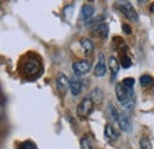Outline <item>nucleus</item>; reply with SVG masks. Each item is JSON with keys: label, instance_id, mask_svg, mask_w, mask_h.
<instances>
[{"label": "nucleus", "instance_id": "14", "mask_svg": "<svg viewBox=\"0 0 154 149\" xmlns=\"http://www.w3.org/2000/svg\"><path fill=\"white\" fill-rule=\"evenodd\" d=\"M81 46L83 47L85 55H91V53L94 52V49H95L94 43H93L89 38H83V39H81Z\"/></svg>", "mask_w": 154, "mask_h": 149}, {"label": "nucleus", "instance_id": "15", "mask_svg": "<svg viewBox=\"0 0 154 149\" xmlns=\"http://www.w3.org/2000/svg\"><path fill=\"white\" fill-rule=\"evenodd\" d=\"M90 98H91L93 103L100 104L102 102V99H103V93H102V90L100 88H95L91 91V93H90Z\"/></svg>", "mask_w": 154, "mask_h": 149}, {"label": "nucleus", "instance_id": "24", "mask_svg": "<svg viewBox=\"0 0 154 149\" xmlns=\"http://www.w3.org/2000/svg\"><path fill=\"white\" fill-rule=\"evenodd\" d=\"M149 11H151V12H154V4H153V5H152V6H151V8H149Z\"/></svg>", "mask_w": 154, "mask_h": 149}, {"label": "nucleus", "instance_id": "17", "mask_svg": "<svg viewBox=\"0 0 154 149\" xmlns=\"http://www.w3.org/2000/svg\"><path fill=\"white\" fill-rule=\"evenodd\" d=\"M79 144H81V149H93V142H91V138L85 135L81 138L79 141Z\"/></svg>", "mask_w": 154, "mask_h": 149}, {"label": "nucleus", "instance_id": "2", "mask_svg": "<svg viewBox=\"0 0 154 149\" xmlns=\"http://www.w3.org/2000/svg\"><path fill=\"white\" fill-rule=\"evenodd\" d=\"M115 93L119 102L126 110H133L135 105V93L133 88L128 89V88H125L122 83H119L115 87Z\"/></svg>", "mask_w": 154, "mask_h": 149}, {"label": "nucleus", "instance_id": "4", "mask_svg": "<svg viewBox=\"0 0 154 149\" xmlns=\"http://www.w3.org/2000/svg\"><path fill=\"white\" fill-rule=\"evenodd\" d=\"M93 107H94V103H93L91 98L90 97H84L79 102V104L77 105V115L82 118L88 117L90 115V112L93 111Z\"/></svg>", "mask_w": 154, "mask_h": 149}, {"label": "nucleus", "instance_id": "18", "mask_svg": "<svg viewBox=\"0 0 154 149\" xmlns=\"http://www.w3.org/2000/svg\"><path fill=\"white\" fill-rule=\"evenodd\" d=\"M140 84L142 87H148V85H152L153 84V78L149 76V74H142L140 77Z\"/></svg>", "mask_w": 154, "mask_h": 149}, {"label": "nucleus", "instance_id": "9", "mask_svg": "<svg viewBox=\"0 0 154 149\" xmlns=\"http://www.w3.org/2000/svg\"><path fill=\"white\" fill-rule=\"evenodd\" d=\"M69 88H70V91L74 96L79 95L82 91V81L79 79V77L74 76L69 79Z\"/></svg>", "mask_w": 154, "mask_h": 149}, {"label": "nucleus", "instance_id": "5", "mask_svg": "<svg viewBox=\"0 0 154 149\" xmlns=\"http://www.w3.org/2000/svg\"><path fill=\"white\" fill-rule=\"evenodd\" d=\"M91 69V62L90 60H78L72 64V70L77 77L88 74Z\"/></svg>", "mask_w": 154, "mask_h": 149}, {"label": "nucleus", "instance_id": "20", "mask_svg": "<svg viewBox=\"0 0 154 149\" xmlns=\"http://www.w3.org/2000/svg\"><path fill=\"white\" fill-rule=\"evenodd\" d=\"M121 65H122L123 69H128V68H131V66H132V59H131L128 56L123 55V56L121 57Z\"/></svg>", "mask_w": 154, "mask_h": 149}, {"label": "nucleus", "instance_id": "21", "mask_svg": "<svg viewBox=\"0 0 154 149\" xmlns=\"http://www.w3.org/2000/svg\"><path fill=\"white\" fill-rule=\"evenodd\" d=\"M18 149H37V147H36V143L35 142H32V141H25V142H23L20 144Z\"/></svg>", "mask_w": 154, "mask_h": 149}, {"label": "nucleus", "instance_id": "16", "mask_svg": "<svg viewBox=\"0 0 154 149\" xmlns=\"http://www.w3.org/2000/svg\"><path fill=\"white\" fill-rule=\"evenodd\" d=\"M107 111H108V116H109V117H110L113 121L117 122L119 111H117L116 107L114 105V103H112V102H109V103H108V107H107Z\"/></svg>", "mask_w": 154, "mask_h": 149}, {"label": "nucleus", "instance_id": "19", "mask_svg": "<svg viewBox=\"0 0 154 149\" xmlns=\"http://www.w3.org/2000/svg\"><path fill=\"white\" fill-rule=\"evenodd\" d=\"M140 148L141 149H152V143H151V141H149L146 136L141 137V140H140Z\"/></svg>", "mask_w": 154, "mask_h": 149}, {"label": "nucleus", "instance_id": "12", "mask_svg": "<svg viewBox=\"0 0 154 149\" xmlns=\"http://www.w3.org/2000/svg\"><path fill=\"white\" fill-rule=\"evenodd\" d=\"M108 66H109V69H110L112 81H115L116 76H117L119 71H120V64H119L117 59H116L114 56L109 57V59H108Z\"/></svg>", "mask_w": 154, "mask_h": 149}, {"label": "nucleus", "instance_id": "25", "mask_svg": "<svg viewBox=\"0 0 154 149\" xmlns=\"http://www.w3.org/2000/svg\"><path fill=\"white\" fill-rule=\"evenodd\" d=\"M153 93H154V85H153Z\"/></svg>", "mask_w": 154, "mask_h": 149}, {"label": "nucleus", "instance_id": "3", "mask_svg": "<svg viewBox=\"0 0 154 149\" xmlns=\"http://www.w3.org/2000/svg\"><path fill=\"white\" fill-rule=\"evenodd\" d=\"M117 7L128 20H131L133 23L139 21V16H137L135 8L133 7V5L129 1H119L117 2Z\"/></svg>", "mask_w": 154, "mask_h": 149}, {"label": "nucleus", "instance_id": "11", "mask_svg": "<svg viewBox=\"0 0 154 149\" xmlns=\"http://www.w3.org/2000/svg\"><path fill=\"white\" fill-rule=\"evenodd\" d=\"M104 137L108 142H114L119 138V132L115 130V128L112 124H107L104 127Z\"/></svg>", "mask_w": 154, "mask_h": 149}, {"label": "nucleus", "instance_id": "10", "mask_svg": "<svg viewBox=\"0 0 154 149\" xmlns=\"http://www.w3.org/2000/svg\"><path fill=\"white\" fill-rule=\"evenodd\" d=\"M91 29H93V31L96 33L98 37L103 38V39H106V38L108 37V35H109V27H108V25L106 23L95 24Z\"/></svg>", "mask_w": 154, "mask_h": 149}, {"label": "nucleus", "instance_id": "7", "mask_svg": "<svg viewBox=\"0 0 154 149\" xmlns=\"http://www.w3.org/2000/svg\"><path fill=\"white\" fill-rule=\"evenodd\" d=\"M107 72V65H106V57L102 52L98 53V62L94 69V74L96 77H103Z\"/></svg>", "mask_w": 154, "mask_h": 149}, {"label": "nucleus", "instance_id": "22", "mask_svg": "<svg viewBox=\"0 0 154 149\" xmlns=\"http://www.w3.org/2000/svg\"><path fill=\"white\" fill-rule=\"evenodd\" d=\"M134 84H135V81H134V78H132V77L125 78V79L122 81V85H123L125 88H128V89H132V88L134 87Z\"/></svg>", "mask_w": 154, "mask_h": 149}, {"label": "nucleus", "instance_id": "1", "mask_svg": "<svg viewBox=\"0 0 154 149\" xmlns=\"http://www.w3.org/2000/svg\"><path fill=\"white\" fill-rule=\"evenodd\" d=\"M43 72L42 62L37 56L29 55L23 62V74L26 78H37Z\"/></svg>", "mask_w": 154, "mask_h": 149}, {"label": "nucleus", "instance_id": "23", "mask_svg": "<svg viewBox=\"0 0 154 149\" xmlns=\"http://www.w3.org/2000/svg\"><path fill=\"white\" fill-rule=\"evenodd\" d=\"M122 29H123L125 33H127V35H131V33H132V29H131V26H128L127 24L122 25Z\"/></svg>", "mask_w": 154, "mask_h": 149}, {"label": "nucleus", "instance_id": "8", "mask_svg": "<svg viewBox=\"0 0 154 149\" xmlns=\"http://www.w3.org/2000/svg\"><path fill=\"white\" fill-rule=\"evenodd\" d=\"M56 87L60 93H65L69 89V78L64 74H59L56 78Z\"/></svg>", "mask_w": 154, "mask_h": 149}, {"label": "nucleus", "instance_id": "6", "mask_svg": "<svg viewBox=\"0 0 154 149\" xmlns=\"http://www.w3.org/2000/svg\"><path fill=\"white\" fill-rule=\"evenodd\" d=\"M117 123L120 126V129L125 132H129L132 130V122L131 118L128 116V114H126L125 111L119 112V117H117Z\"/></svg>", "mask_w": 154, "mask_h": 149}, {"label": "nucleus", "instance_id": "13", "mask_svg": "<svg viewBox=\"0 0 154 149\" xmlns=\"http://www.w3.org/2000/svg\"><path fill=\"white\" fill-rule=\"evenodd\" d=\"M93 16H94V7L91 5H89V4L83 5L82 8H81V17H82V19L88 21V20H90L93 18Z\"/></svg>", "mask_w": 154, "mask_h": 149}]
</instances>
